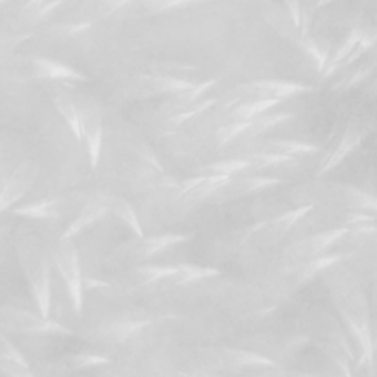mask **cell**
Masks as SVG:
<instances>
[{"label":"cell","mask_w":377,"mask_h":377,"mask_svg":"<svg viewBox=\"0 0 377 377\" xmlns=\"http://www.w3.org/2000/svg\"><path fill=\"white\" fill-rule=\"evenodd\" d=\"M46 2H48V0H28V2L26 3V6H24V12L30 14V15H33L36 12V10L40 6L45 5Z\"/></svg>","instance_id":"obj_41"},{"label":"cell","mask_w":377,"mask_h":377,"mask_svg":"<svg viewBox=\"0 0 377 377\" xmlns=\"http://www.w3.org/2000/svg\"><path fill=\"white\" fill-rule=\"evenodd\" d=\"M70 361V367L72 369H90V367H99V365L110 364V358L102 357V355L98 354H88V352H81V354H75L72 357L68 358Z\"/></svg>","instance_id":"obj_30"},{"label":"cell","mask_w":377,"mask_h":377,"mask_svg":"<svg viewBox=\"0 0 377 377\" xmlns=\"http://www.w3.org/2000/svg\"><path fill=\"white\" fill-rule=\"evenodd\" d=\"M52 261L55 264L58 273L61 274L63 285L67 287L70 300L74 311L81 314L83 311V289L84 278L81 277L80 256L77 246L72 238H59V241L52 246Z\"/></svg>","instance_id":"obj_2"},{"label":"cell","mask_w":377,"mask_h":377,"mask_svg":"<svg viewBox=\"0 0 377 377\" xmlns=\"http://www.w3.org/2000/svg\"><path fill=\"white\" fill-rule=\"evenodd\" d=\"M338 260H340V255H327V256H321V258H314V260L308 261L303 267L299 268V278L300 280H307L311 276H314L316 273L325 270V268L330 267L332 264H335Z\"/></svg>","instance_id":"obj_29"},{"label":"cell","mask_w":377,"mask_h":377,"mask_svg":"<svg viewBox=\"0 0 377 377\" xmlns=\"http://www.w3.org/2000/svg\"><path fill=\"white\" fill-rule=\"evenodd\" d=\"M332 2H333V0H318L317 8H323V6H326V5L332 3Z\"/></svg>","instance_id":"obj_42"},{"label":"cell","mask_w":377,"mask_h":377,"mask_svg":"<svg viewBox=\"0 0 377 377\" xmlns=\"http://www.w3.org/2000/svg\"><path fill=\"white\" fill-rule=\"evenodd\" d=\"M14 246L37 309L43 317L49 318L52 305V254H49L39 234L24 224L18 225L14 233Z\"/></svg>","instance_id":"obj_1"},{"label":"cell","mask_w":377,"mask_h":377,"mask_svg":"<svg viewBox=\"0 0 377 377\" xmlns=\"http://www.w3.org/2000/svg\"><path fill=\"white\" fill-rule=\"evenodd\" d=\"M232 177L230 176H223V174H203L198 185L193 186L185 195L177 198L180 207L183 210H187L198 205L202 201L210 199L214 192L220 189L223 185H225Z\"/></svg>","instance_id":"obj_14"},{"label":"cell","mask_w":377,"mask_h":377,"mask_svg":"<svg viewBox=\"0 0 377 377\" xmlns=\"http://www.w3.org/2000/svg\"><path fill=\"white\" fill-rule=\"evenodd\" d=\"M249 123L251 121H232L230 124L221 125L218 128V132H217L218 143L221 146L227 145V143L232 142L233 139H236L238 136H242L246 128H247V125H249Z\"/></svg>","instance_id":"obj_31"},{"label":"cell","mask_w":377,"mask_h":377,"mask_svg":"<svg viewBox=\"0 0 377 377\" xmlns=\"http://www.w3.org/2000/svg\"><path fill=\"white\" fill-rule=\"evenodd\" d=\"M70 198H52L40 199L37 202L27 203V205L18 207L14 210L17 215L31 220H52L62 217L70 210Z\"/></svg>","instance_id":"obj_13"},{"label":"cell","mask_w":377,"mask_h":377,"mask_svg":"<svg viewBox=\"0 0 377 377\" xmlns=\"http://www.w3.org/2000/svg\"><path fill=\"white\" fill-rule=\"evenodd\" d=\"M217 102H218V99H207V101H203L201 103H198V102L193 103L189 108H186V110H183V111L174 114V115H171L168 118V124L177 127V125L183 124L185 121L190 120V118L196 116V115H199L202 112H205L207 110H210V108L214 106Z\"/></svg>","instance_id":"obj_28"},{"label":"cell","mask_w":377,"mask_h":377,"mask_svg":"<svg viewBox=\"0 0 377 377\" xmlns=\"http://www.w3.org/2000/svg\"><path fill=\"white\" fill-rule=\"evenodd\" d=\"M282 101L278 99H258V101H246L233 106L229 118L232 121H251L255 116L264 114L272 110Z\"/></svg>","instance_id":"obj_23"},{"label":"cell","mask_w":377,"mask_h":377,"mask_svg":"<svg viewBox=\"0 0 377 377\" xmlns=\"http://www.w3.org/2000/svg\"><path fill=\"white\" fill-rule=\"evenodd\" d=\"M361 139H363L361 132L355 130V128H349V130L345 133V136L342 137L338 147L333 150V152L330 154V156L325 161V163H323V165L318 171V174L320 176L325 174V172H327V171L335 168L336 165H339L342 161L348 156V154H351L352 150L360 145Z\"/></svg>","instance_id":"obj_20"},{"label":"cell","mask_w":377,"mask_h":377,"mask_svg":"<svg viewBox=\"0 0 377 377\" xmlns=\"http://www.w3.org/2000/svg\"><path fill=\"white\" fill-rule=\"evenodd\" d=\"M61 3H62V0H50V2H46L45 5L40 6V8L36 10V12H34L33 15H31V17H33L36 21H39V19H41L43 17H46L48 14H50L53 9H57Z\"/></svg>","instance_id":"obj_39"},{"label":"cell","mask_w":377,"mask_h":377,"mask_svg":"<svg viewBox=\"0 0 377 377\" xmlns=\"http://www.w3.org/2000/svg\"><path fill=\"white\" fill-rule=\"evenodd\" d=\"M106 214H110V193H93L85 201L84 207L81 208L77 217H75V220L71 221L67 230L63 232L62 238H74L75 234H79L80 232L90 227L92 224L102 220Z\"/></svg>","instance_id":"obj_10"},{"label":"cell","mask_w":377,"mask_h":377,"mask_svg":"<svg viewBox=\"0 0 377 377\" xmlns=\"http://www.w3.org/2000/svg\"><path fill=\"white\" fill-rule=\"evenodd\" d=\"M0 358L12 360V361L21 363L24 365H28L27 360L24 358V355L21 354L15 345L9 340L6 333H3V332H2V335H0Z\"/></svg>","instance_id":"obj_34"},{"label":"cell","mask_w":377,"mask_h":377,"mask_svg":"<svg viewBox=\"0 0 377 377\" xmlns=\"http://www.w3.org/2000/svg\"><path fill=\"white\" fill-rule=\"evenodd\" d=\"M0 2H3V3H5V2H6V0H0Z\"/></svg>","instance_id":"obj_43"},{"label":"cell","mask_w":377,"mask_h":377,"mask_svg":"<svg viewBox=\"0 0 377 377\" xmlns=\"http://www.w3.org/2000/svg\"><path fill=\"white\" fill-rule=\"evenodd\" d=\"M50 99L53 106H55V110L61 114L63 121L70 127V130L72 132L75 139L81 142L83 134L80 127V114L77 102L71 98L67 90H63L61 88H57L50 92Z\"/></svg>","instance_id":"obj_16"},{"label":"cell","mask_w":377,"mask_h":377,"mask_svg":"<svg viewBox=\"0 0 377 377\" xmlns=\"http://www.w3.org/2000/svg\"><path fill=\"white\" fill-rule=\"evenodd\" d=\"M295 115L289 114V112H280V114H273V115H258L255 116L254 120H251L249 125L245 130V133L242 136H247V137H255L258 134H261L264 132H267L268 128L277 127L278 124H283L289 120H292Z\"/></svg>","instance_id":"obj_26"},{"label":"cell","mask_w":377,"mask_h":377,"mask_svg":"<svg viewBox=\"0 0 377 377\" xmlns=\"http://www.w3.org/2000/svg\"><path fill=\"white\" fill-rule=\"evenodd\" d=\"M33 74L40 80L48 81H84L88 80L84 74L79 72L65 63L58 62L55 59L36 57L31 59Z\"/></svg>","instance_id":"obj_12"},{"label":"cell","mask_w":377,"mask_h":377,"mask_svg":"<svg viewBox=\"0 0 377 377\" xmlns=\"http://www.w3.org/2000/svg\"><path fill=\"white\" fill-rule=\"evenodd\" d=\"M318 147L304 142H295V140H264L261 146H258V152L280 154V155H309L317 152Z\"/></svg>","instance_id":"obj_21"},{"label":"cell","mask_w":377,"mask_h":377,"mask_svg":"<svg viewBox=\"0 0 377 377\" xmlns=\"http://www.w3.org/2000/svg\"><path fill=\"white\" fill-rule=\"evenodd\" d=\"M349 193L354 196L355 203H357V205L360 208L370 210V211H377V198L376 196L369 195V193L361 192L358 189H351Z\"/></svg>","instance_id":"obj_36"},{"label":"cell","mask_w":377,"mask_h":377,"mask_svg":"<svg viewBox=\"0 0 377 377\" xmlns=\"http://www.w3.org/2000/svg\"><path fill=\"white\" fill-rule=\"evenodd\" d=\"M39 176V167L33 161H26L10 174L8 180H3L2 196H0V210L6 211L15 202L23 198L33 187Z\"/></svg>","instance_id":"obj_8"},{"label":"cell","mask_w":377,"mask_h":377,"mask_svg":"<svg viewBox=\"0 0 377 377\" xmlns=\"http://www.w3.org/2000/svg\"><path fill=\"white\" fill-rule=\"evenodd\" d=\"M303 46L304 49L309 53V55L314 58V61L317 62V67H318V71H323L326 67V53H323L320 50V48L316 45V41L309 39L308 34L303 37Z\"/></svg>","instance_id":"obj_35"},{"label":"cell","mask_w":377,"mask_h":377,"mask_svg":"<svg viewBox=\"0 0 377 377\" xmlns=\"http://www.w3.org/2000/svg\"><path fill=\"white\" fill-rule=\"evenodd\" d=\"M348 232L349 230L347 227H342V229H335V230L316 234V236H312L311 239H308L303 243H295L292 246H289V249L285 252V256L289 258V260H294V258L304 256L305 254L317 255L321 251L327 249L329 246H332L340 238H343V236Z\"/></svg>","instance_id":"obj_15"},{"label":"cell","mask_w":377,"mask_h":377,"mask_svg":"<svg viewBox=\"0 0 377 377\" xmlns=\"http://www.w3.org/2000/svg\"><path fill=\"white\" fill-rule=\"evenodd\" d=\"M147 320H121L114 321L111 325L105 326L101 330V335L105 339H110L112 342H124L127 338H130L133 333L143 329L149 325Z\"/></svg>","instance_id":"obj_24"},{"label":"cell","mask_w":377,"mask_h":377,"mask_svg":"<svg viewBox=\"0 0 377 377\" xmlns=\"http://www.w3.org/2000/svg\"><path fill=\"white\" fill-rule=\"evenodd\" d=\"M314 90L311 85H305L300 83H290V81H280V80H260L251 81L242 85H238L233 90L225 94L224 108L238 105L246 101H258V99H278L283 101L292 96H298L300 93Z\"/></svg>","instance_id":"obj_4"},{"label":"cell","mask_w":377,"mask_h":377,"mask_svg":"<svg viewBox=\"0 0 377 377\" xmlns=\"http://www.w3.org/2000/svg\"><path fill=\"white\" fill-rule=\"evenodd\" d=\"M80 114L81 134L88 146L90 165L96 168L101 158L102 139H103V114L101 105L93 98L84 96L77 101Z\"/></svg>","instance_id":"obj_5"},{"label":"cell","mask_w":377,"mask_h":377,"mask_svg":"<svg viewBox=\"0 0 377 377\" xmlns=\"http://www.w3.org/2000/svg\"><path fill=\"white\" fill-rule=\"evenodd\" d=\"M0 329L12 335H45V336H70L72 332L50 318L36 316L34 312L5 305L0 309Z\"/></svg>","instance_id":"obj_3"},{"label":"cell","mask_w":377,"mask_h":377,"mask_svg":"<svg viewBox=\"0 0 377 377\" xmlns=\"http://www.w3.org/2000/svg\"><path fill=\"white\" fill-rule=\"evenodd\" d=\"M289 15L292 18L294 24L300 28V21H303V9H300V2L299 0H285Z\"/></svg>","instance_id":"obj_37"},{"label":"cell","mask_w":377,"mask_h":377,"mask_svg":"<svg viewBox=\"0 0 377 377\" xmlns=\"http://www.w3.org/2000/svg\"><path fill=\"white\" fill-rule=\"evenodd\" d=\"M190 241L189 234H176V233H170V234H159V236H136V239L128 241L127 243L118 246V249L115 251V258L116 261H143L146 258L152 256L158 252H163L168 247L187 242Z\"/></svg>","instance_id":"obj_6"},{"label":"cell","mask_w":377,"mask_h":377,"mask_svg":"<svg viewBox=\"0 0 377 377\" xmlns=\"http://www.w3.org/2000/svg\"><path fill=\"white\" fill-rule=\"evenodd\" d=\"M133 0H101V8L105 14H112Z\"/></svg>","instance_id":"obj_38"},{"label":"cell","mask_w":377,"mask_h":377,"mask_svg":"<svg viewBox=\"0 0 377 377\" xmlns=\"http://www.w3.org/2000/svg\"><path fill=\"white\" fill-rule=\"evenodd\" d=\"M0 371L8 377H33L34 373L30 369V365H24L21 363L0 358Z\"/></svg>","instance_id":"obj_33"},{"label":"cell","mask_w":377,"mask_h":377,"mask_svg":"<svg viewBox=\"0 0 377 377\" xmlns=\"http://www.w3.org/2000/svg\"><path fill=\"white\" fill-rule=\"evenodd\" d=\"M371 221H374V217H373V215H367V214L355 212V214L351 215V217H348V224H352V225L371 223Z\"/></svg>","instance_id":"obj_40"},{"label":"cell","mask_w":377,"mask_h":377,"mask_svg":"<svg viewBox=\"0 0 377 377\" xmlns=\"http://www.w3.org/2000/svg\"><path fill=\"white\" fill-rule=\"evenodd\" d=\"M110 214H112L115 218L127 225L134 233V236H139V238L140 236H145L142 224H140L133 207L124 198L110 195Z\"/></svg>","instance_id":"obj_22"},{"label":"cell","mask_w":377,"mask_h":377,"mask_svg":"<svg viewBox=\"0 0 377 377\" xmlns=\"http://www.w3.org/2000/svg\"><path fill=\"white\" fill-rule=\"evenodd\" d=\"M198 2H207V0H143V5L150 12H163V10H170Z\"/></svg>","instance_id":"obj_32"},{"label":"cell","mask_w":377,"mask_h":377,"mask_svg":"<svg viewBox=\"0 0 377 377\" xmlns=\"http://www.w3.org/2000/svg\"><path fill=\"white\" fill-rule=\"evenodd\" d=\"M218 274H220V272L215 270V268H211V267H201V265H193V264H179L174 273L163 278L156 285H159L161 287L168 289V287L181 286V285H186V283L196 282V280L208 278V277H214V276H218Z\"/></svg>","instance_id":"obj_17"},{"label":"cell","mask_w":377,"mask_h":377,"mask_svg":"<svg viewBox=\"0 0 377 377\" xmlns=\"http://www.w3.org/2000/svg\"><path fill=\"white\" fill-rule=\"evenodd\" d=\"M282 183L276 177H264V176H254V177H239L230 179L225 185L214 192V195L210 198L212 203H225L234 199H239L245 195H251L254 192H260L268 187L277 186Z\"/></svg>","instance_id":"obj_9"},{"label":"cell","mask_w":377,"mask_h":377,"mask_svg":"<svg viewBox=\"0 0 377 377\" xmlns=\"http://www.w3.org/2000/svg\"><path fill=\"white\" fill-rule=\"evenodd\" d=\"M251 164L246 158L241 159H229V161H221V163H215L211 164L205 168L207 174H223V176H234L239 174V172H243L246 170H249Z\"/></svg>","instance_id":"obj_27"},{"label":"cell","mask_w":377,"mask_h":377,"mask_svg":"<svg viewBox=\"0 0 377 377\" xmlns=\"http://www.w3.org/2000/svg\"><path fill=\"white\" fill-rule=\"evenodd\" d=\"M215 83H217V80L211 79L207 81L193 84L192 88L183 90V92H179L176 94H171V98L163 105V110L172 112V115L183 111V110H186V108H189L190 105L196 103V101L201 98V96L205 94L212 88V85H215Z\"/></svg>","instance_id":"obj_18"},{"label":"cell","mask_w":377,"mask_h":377,"mask_svg":"<svg viewBox=\"0 0 377 377\" xmlns=\"http://www.w3.org/2000/svg\"><path fill=\"white\" fill-rule=\"evenodd\" d=\"M177 265H140L127 273V283L134 287L156 285L161 280L176 272Z\"/></svg>","instance_id":"obj_19"},{"label":"cell","mask_w":377,"mask_h":377,"mask_svg":"<svg viewBox=\"0 0 377 377\" xmlns=\"http://www.w3.org/2000/svg\"><path fill=\"white\" fill-rule=\"evenodd\" d=\"M309 211H312V205H304L294 211L278 215V217L255 224L254 227L249 229V236H254L256 243L260 246L268 247L282 239L283 236L292 229L300 218L305 217Z\"/></svg>","instance_id":"obj_7"},{"label":"cell","mask_w":377,"mask_h":377,"mask_svg":"<svg viewBox=\"0 0 377 377\" xmlns=\"http://www.w3.org/2000/svg\"><path fill=\"white\" fill-rule=\"evenodd\" d=\"M192 85L193 83L187 80L170 77V75H142L134 81L133 93L140 98H150L159 94H176Z\"/></svg>","instance_id":"obj_11"},{"label":"cell","mask_w":377,"mask_h":377,"mask_svg":"<svg viewBox=\"0 0 377 377\" xmlns=\"http://www.w3.org/2000/svg\"><path fill=\"white\" fill-rule=\"evenodd\" d=\"M227 352L232 367H277L272 358L263 357L260 354L243 349H227Z\"/></svg>","instance_id":"obj_25"}]
</instances>
